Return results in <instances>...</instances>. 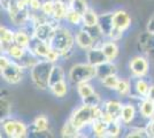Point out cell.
I'll use <instances>...</instances> for the list:
<instances>
[{"label": "cell", "instance_id": "cell-1", "mask_svg": "<svg viewBox=\"0 0 154 138\" xmlns=\"http://www.w3.org/2000/svg\"><path fill=\"white\" fill-rule=\"evenodd\" d=\"M76 44L75 35L71 32L70 29L63 26H59L52 37L50 45L52 48L60 52L61 58L69 57L72 53V48Z\"/></svg>", "mask_w": 154, "mask_h": 138}, {"label": "cell", "instance_id": "cell-2", "mask_svg": "<svg viewBox=\"0 0 154 138\" xmlns=\"http://www.w3.org/2000/svg\"><path fill=\"white\" fill-rule=\"evenodd\" d=\"M101 114H103V106L91 107V106L82 104L71 113L69 120L77 129L82 131L84 128L90 127L94 120L100 118Z\"/></svg>", "mask_w": 154, "mask_h": 138}, {"label": "cell", "instance_id": "cell-3", "mask_svg": "<svg viewBox=\"0 0 154 138\" xmlns=\"http://www.w3.org/2000/svg\"><path fill=\"white\" fill-rule=\"evenodd\" d=\"M53 68V63L47 60H39L30 69V79L35 87L45 91L50 89V75Z\"/></svg>", "mask_w": 154, "mask_h": 138}, {"label": "cell", "instance_id": "cell-4", "mask_svg": "<svg viewBox=\"0 0 154 138\" xmlns=\"http://www.w3.org/2000/svg\"><path fill=\"white\" fill-rule=\"evenodd\" d=\"M97 76L96 67L85 62V63H76L70 68L68 74V79L72 84H79L82 82H90Z\"/></svg>", "mask_w": 154, "mask_h": 138}, {"label": "cell", "instance_id": "cell-5", "mask_svg": "<svg viewBox=\"0 0 154 138\" xmlns=\"http://www.w3.org/2000/svg\"><path fill=\"white\" fill-rule=\"evenodd\" d=\"M113 23L114 28L109 35L108 39L112 40H120L123 37L124 31H127L130 26H131V17L123 9H117L113 12Z\"/></svg>", "mask_w": 154, "mask_h": 138}, {"label": "cell", "instance_id": "cell-6", "mask_svg": "<svg viewBox=\"0 0 154 138\" xmlns=\"http://www.w3.org/2000/svg\"><path fill=\"white\" fill-rule=\"evenodd\" d=\"M2 130L7 137L11 138H24L28 136L29 129L24 122L16 118H5L1 122Z\"/></svg>", "mask_w": 154, "mask_h": 138}, {"label": "cell", "instance_id": "cell-7", "mask_svg": "<svg viewBox=\"0 0 154 138\" xmlns=\"http://www.w3.org/2000/svg\"><path fill=\"white\" fill-rule=\"evenodd\" d=\"M23 70L24 68L17 61L11 60V62L1 69V77L8 84H19L23 78Z\"/></svg>", "mask_w": 154, "mask_h": 138}, {"label": "cell", "instance_id": "cell-8", "mask_svg": "<svg viewBox=\"0 0 154 138\" xmlns=\"http://www.w3.org/2000/svg\"><path fill=\"white\" fill-rule=\"evenodd\" d=\"M60 26V22L50 19L48 21H46L44 23H40L35 26V30H33V37L38 38L39 40H43L50 44L53 35L55 32L57 28Z\"/></svg>", "mask_w": 154, "mask_h": 138}, {"label": "cell", "instance_id": "cell-9", "mask_svg": "<svg viewBox=\"0 0 154 138\" xmlns=\"http://www.w3.org/2000/svg\"><path fill=\"white\" fill-rule=\"evenodd\" d=\"M129 69L132 75V77H145L149 70V65L145 57L136 55L129 62Z\"/></svg>", "mask_w": 154, "mask_h": 138}, {"label": "cell", "instance_id": "cell-10", "mask_svg": "<svg viewBox=\"0 0 154 138\" xmlns=\"http://www.w3.org/2000/svg\"><path fill=\"white\" fill-rule=\"evenodd\" d=\"M28 50L31 51L38 59L44 60L47 57L48 52L51 51V45L48 43L43 41V40H39L38 38H36V37L32 36L31 43H30Z\"/></svg>", "mask_w": 154, "mask_h": 138}, {"label": "cell", "instance_id": "cell-11", "mask_svg": "<svg viewBox=\"0 0 154 138\" xmlns=\"http://www.w3.org/2000/svg\"><path fill=\"white\" fill-rule=\"evenodd\" d=\"M75 40H76V45L79 48L85 50V51L90 50L91 47L96 45V41L93 39V37L84 26L77 30V32L75 33Z\"/></svg>", "mask_w": 154, "mask_h": 138}, {"label": "cell", "instance_id": "cell-12", "mask_svg": "<svg viewBox=\"0 0 154 138\" xmlns=\"http://www.w3.org/2000/svg\"><path fill=\"white\" fill-rule=\"evenodd\" d=\"M122 103L119 100H108L105 101L103 106V109L105 114L108 116L110 120L114 121H120V116H121V111H122Z\"/></svg>", "mask_w": 154, "mask_h": 138}, {"label": "cell", "instance_id": "cell-13", "mask_svg": "<svg viewBox=\"0 0 154 138\" xmlns=\"http://www.w3.org/2000/svg\"><path fill=\"white\" fill-rule=\"evenodd\" d=\"M139 47L143 52L146 55L154 58V33L146 31L145 33H143L141 36H139Z\"/></svg>", "mask_w": 154, "mask_h": 138}, {"label": "cell", "instance_id": "cell-14", "mask_svg": "<svg viewBox=\"0 0 154 138\" xmlns=\"http://www.w3.org/2000/svg\"><path fill=\"white\" fill-rule=\"evenodd\" d=\"M106 61H108V60L106 58V55L103 54L100 46H93L90 50L86 51V62L92 66L97 67Z\"/></svg>", "mask_w": 154, "mask_h": 138}, {"label": "cell", "instance_id": "cell-15", "mask_svg": "<svg viewBox=\"0 0 154 138\" xmlns=\"http://www.w3.org/2000/svg\"><path fill=\"white\" fill-rule=\"evenodd\" d=\"M98 26L101 30L103 37L108 38L113 28H114V23H113V13H105L99 15V22H98Z\"/></svg>", "mask_w": 154, "mask_h": 138}, {"label": "cell", "instance_id": "cell-16", "mask_svg": "<svg viewBox=\"0 0 154 138\" xmlns=\"http://www.w3.org/2000/svg\"><path fill=\"white\" fill-rule=\"evenodd\" d=\"M100 47H101L103 54L106 55V58H107L108 61H115L116 58L119 57L120 48H119V45L116 44L115 40H106V41H103V44H101Z\"/></svg>", "mask_w": 154, "mask_h": 138}, {"label": "cell", "instance_id": "cell-17", "mask_svg": "<svg viewBox=\"0 0 154 138\" xmlns=\"http://www.w3.org/2000/svg\"><path fill=\"white\" fill-rule=\"evenodd\" d=\"M32 33H30L24 28H17L14 32V43L22 46L24 48H29V45L31 43Z\"/></svg>", "mask_w": 154, "mask_h": 138}, {"label": "cell", "instance_id": "cell-18", "mask_svg": "<svg viewBox=\"0 0 154 138\" xmlns=\"http://www.w3.org/2000/svg\"><path fill=\"white\" fill-rule=\"evenodd\" d=\"M137 115V109L134 104H124L121 111V116H120V121L121 123L124 125H129L134 122Z\"/></svg>", "mask_w": 154, "mask_h": 138}, {"label": "cell", "instance_id": "cell-19", "mask_svg": "<svg viewBox=\"0 0 154 138\" xmlns=\"http://www.w3.org/2000/svg\"><path fill=\"white\" fill-rule=\"evenodd\" d=\"M138 111L141 118L151 120L154 118V101L148 98H141L138 104Z\"/></svg>", "mask_w": 154, "mask_h": 138}, {"label": "cell", "instance_id": "cell-20", "mask_svg": "<svg viewBox=\"0 0 154 138\" xmlns=\"http://www.w3.org/2000/svg\"><path fill=\"white\" fill-rule=\"evenodd\" d=\"M14 32L12 29L2 26L0 28V43H1V52L5 53L8 47L14 43Z\"/></svg>", "mask_w": 154, "mask_h": 138}, {"label": "cell", "instance_id": "cell-21", "mask_svg": "<svg viewBox=\"0 0 154 138\" xmlns=\"http://www.w3.org/2000/svg\"><path fill=\"white\" fill-rule=\"evenodd\" d=\"M96 72H97L96 78L103 79L106 76H108V75L116 74L117 72V67L115 66L114 61H106V62H103V63L96 67Z\"/></svg>", "mask_w": 154, "mask_h": 138}, {"label": "cell", "instance_id": "cell-22", "mask_svg": "<svg viewBox=\"0 0 154 138\" xmlns=\"http://www.w3.org/2000/svg\"><path fill=\"white\" fill-rule=\"evenodd\" d=\"M134 90H135V96L139 98H146L147 93L149 91V83L144 77H136L135 83H134Z\"/></svg>", "mask_w": 154, "mask_h": 138}, {"label": "cell", "instance_id": "cell-23", "mask_svg": "<svg viewBox=\"0 0 154 138\" xmlns=\"http://www.w3.org/2000/svg\"><path fill=\"white\" fill-rule=\"evenodd\" d=\"M90 128L92 133L96 137H106V135H107V128H108V122H106L103 118H99L92 122Z\"/></svg>", "mask_w": 154, "mask_h": 138}, {"label": "cell", "instance_id": "cell-24", "mask_svg": "<svg viewBox=\"0 0 154 138\" xmlns=\"http://www.w3.org/2000/svg\"><path fill=\"white\" fill-rule=\"evenodd\" d=\"M26 51H28V48H24V47H22V46L13 43L12 45L8 47V50L5 52V54H7L14 61H20V60L26 55Z\"/></svg>", "mask_w": 154, "mask_h": 138}, {"label": "cell", "instance_id": "cell-25", "mask_svg": "<svg viewBox=\"0 0 154 138\" xmlns=\"http://www.w3.org/2000/svg\"><path fill=\"white\" fill-rule=\"evenodd\" d=\"M82 131L79 129H77L75 125L71 123L70 120H67L64 122V124L61 128V136L67 138H75L79 137Z\"/></svg>", "mask_w": 154, "mask_h": 138}, {"label": "cell", "instance_id": "cell-26", "mask_svg": "<svg viewBox=\"0 0 154 138\" xmlns=\"http://www.w3.org/2000/svg\"><path fill=\"white\" fill-rule=\"evenodd\" d=\"M99 22V15L93 11L89 8L85 13L83 14V22H82V26L84 28H92V26H98Z\"/></svg>", "mask_w": 154, "mask_h": 138}, {"label": "cell", "instance_id": "cell-27", "mask_svg": "<svg viewBox=\"0 0 154 138\" xmlns=\"http://www.w3.org/2000/svg\"><path fill=\"white\" fill-rule=\"evenodd\" d=\"M68 8H69V7L67 6L66 4H63L62 1H60V0H54V13H53L52 19L58 21V22L63 21L64 17H66V14H67Z\"/></svg>", "mask_w": 154, "mask_h": 138}, {"label": "cell", "instance_id": "cell-28", "mask_svg": "<svg viewBox=\"0 0 154 138\" xmlns=\"http://www.w3.org/2000/svg\"><path fill=\"white\" fill-rule=\"evenodd\" d=\"M48 127H50V121H48V118H46L45 115H39V116H37V118L33 120V123H32L33 131L37 132V133L47 132Z\"/></svg>", "mask_w": 154, "mask_h": 138}, {"label": "cell", "instance_id": "cell-29", "mask_svg": "<svg viewBox=\"0 0 154 138\" xmlns=\"http://www.w3.org/2000/svg\"><path fill=\"white\" fill-rule=\"evenodd\" d=\"M64 21L72 26H82V22H83V15L69 7L67 11V14H66Z\"/></svg>", "mask_w": 154, "mask_h": 138}, {"label": "cell", "instance_id": "cell-30", "mask_svg": "<svg viewBox=\"0 0 154 138\" xmlns=\"http://www.w3.org/2000/svg\"><path fill=\"white\" fill-rule=\"evenodd\" d=\"M48 90L51 91V93L54 97L64 98L67 96V93H68V84H67V82L64 79V81H61V82H58V83L51 85Z\"/></svg>", "mask_w": 154, "mask_h": 138}, {"label": "cell", "instance_id": "cell-31", "mask_svg": "<svg viewBox=\"0 0 154 138\" xmlns=\"http://www.w3.org/2000/svg\"><path fill=\"white\" fill-rule=\"evenodd\" d=\"M61 81H64V70L63 68L60 66V65H53V68L51 70V75H50V86L58 83V82H61Z\"/></svg>", "mask_w": 154, "mask_h": 138}, {"label": "cell", "instance_id": "cell-32", "mask_svg": "<svg viewBox=\"0 0 154 138\" xmlns=\"http://www.w3.org/2000/svg\"><path fill=\"white\" fill-rule=\"evenodd\" d=\"M76 87H77V93L81 97V99L86 98V97H89L92 93L96 92L94 87L91 85L90 82H82V83L77 84Z\"/></svg>", "mask_w": 154, "mask_h": 138}, {"label": "cell", "instance_id": "cell-33", "mask_svg": "<svg viewBox=\"0 0 154 138\" xmlns=\"http://www.w3.org/2000/svg\"><path fill=\"white\" fill-rule=\"evenodd\" d=\"M115 91L121 97H130L131 96V82L129 79L120 78V82L117 84Z\"/></svg>", "mask_w": 154, "mask_h": 138}, {"label": "cell", "instance_id": "cell-34", "mask_svg": "<svg viewBox=\"0 0 154 138\" xmlns=\"http://www.w3.org/2000/svg\"><path fill=\"white\" fill-rule=\"evenodd\" d=\"M100 82H101V84H103L106 89H108V90H114V91H115L116 87H117V84H119V82H120V78H119V76H117L116 74H112V75L106 76L105 78L100 79Z\"/></svg>", "mask_w": 154, "mask_h": 138}, {"label": "cell", "instance_id": "cell-35", "mask_svg": "<svg viewBox=\"0 0 154 138\" xmlns=\"http://www.w3.org/2000/svg\"><path fill=\"white\" fill-rule=\"evenodd\" d=\"M121 129H122V123L121 121H113L109 122L108 128H107V135L106 137H117L121 133Z\"/></svg>", "mask_w": 154, "mask_h": 138}, {"label": "cell", "instance_id": "cell-36", "mask_svg": "<svg viewBox=\"0 0 154 138\" xmlns=\"http://www.w3.org/2000/svg\"><path fill=\"white\" fill-rule=\"evenodd\" d=\"M69 7L72 8L74 11L78 12L79 14H82V15L89 9V5H88L86 0H71Z\"/></svg>", "mask_w": 154, "mask_h": 138}, {"label": "cell", "instance_id": "cell-37", "mask_svg": "<svg viewBox=\"0 0 154 138\" xmlns=\"http://www.w3.org/2000/svg\"><path fill=\"white\" fill-rule=\"evenodd\" d=\"M101 98H100V96L94 92V93H92L91 96L89 97H86V98L82 99V104L84 105H88V106H91V107H97V106H100L101 105Z\"/></svg>", "mask_w": 154, "mask_h": 138}, {"label": "cell", "instance_id": "cell-38", "mask_svg": "<svg viewBox=\"0 0 154 138\" xmlns=\"http://www.w3.org/2000/svg\"><path fill=\"white\" fill-rule=\"evenodd\" d=\"M40 13H43L45 16L52 19L53 13H54V0H45V1H43Z\"/></svg>", "mask_w": 154, "mask_h": 138}, {"label": "cell", "instance_id": "cell-39", "mask_svg": "<svg viewBox=\"0 0 154 138\" xmlns=\"http://www.w3.org/2000/svg\"><path fill=\"white\" fill-rule=\"evenodd\" d=\"M125 136H127L128 138H130V137H141V138H143V137H148L147 131H146L145 127H144V128H140V127H135V128H131Z\"/></svg>", "mask_w": 154, "mask_h": 138}, {"label": "cell", "instance_id": "cell-40", "mask_svg": "<svg viewBox=\"0 0 154 138\" xmlns=\"http://www.w3.org/2000/svg\"><path fill=\"white\" fill-rule=\"evenodd\" d=\"M0 104H1V116L4 118H8V114L11 112V104H9V101L1 97Z\"/></svg>", "mask_w": 154, "mask_h": 138}, {"label": "cell", "instance_id": "cell-41", "mask_svg": "<svg viewBox=\"0 0 154 138\" xmlns=\"http://www.w3.org/2000/svg\"><path fill=\"white\" fill-rule=\"evenodd\" d=\"M61 58V54H60V52H58L57 50H54V48H52L51 47V51L48 52V54H47V57H46L44 60H47V61H50V62H52L53 65L58 61L59 59Z\"/></svg>", "mask_w": 154, "mask_h": 138}, {"label": "cell", "instance_id": "cell-42", "mask_svg": "<svg viewBox=\"0 0 154 138\" xmlns=\"http://www.w3.org/2000/svg\"><path fill=\"white\" fill-rule=\"evenodd\" d=\"M145 129H146V131H147L148 137L154 138V118H151V120H148V122L146 123V125H145Z\"/></svg>", "mask_w": 154, "mask_h": 138}, {"label": "cell", "instance_id": "cell-43", "mask_svg": "<svg viewBox=\"0 0 154 138\" xmlns=\"http://www.w3.org/2000/svg\"><path fill=\"white\" fill-rule=\"evenodd\" d=\"M147 31L154 33V15L151 17V20L148 21L147 23Z\"/></svg>", "mask_w": 154, "mask_h": 138}, {"label": "cell", "instance_id": "cell-44", "mask_svg": "<svg viewBox=\"0 0 154 138\" xmlns=\"http://www.w3.org/2000/svg\"><path fill=\"white\" fill-rule=\"evenodd\" d=\"M146 98L151 99L152 101H154V84L153 85H151V87H149V91H148L147 97H146Z\"/></svg>", "mask_w": 154, "mask_h": 138}, {"label": "cell", "instance_id": "cell-45", "mask_svg": "<svg viewBox=\"0 0 154 138\" xmlns=\"http://www.w3.org/2000/svg\"><path fill=\"white\" fill-rule=\"evenodd\" d=\"M60 1H62V2H63V4H66V5H67V6H68V7L70 6L71 0H60Z\"/></svg>", "mask_w": 154, "mask_h": 138}, {"label": "cell", "instance_id": "cell-46", "mask_svg": "<svg viewBox=\"0 0 154 138\" xmlns=\"http://www.w3.org/2000/svg\"><path fill=\"white\" fill-rule=\"evenodd\" d=\"M42 1H45V0H42Z\"/></svg>", "mask_w": 154, "mask_h": 138}]
</instances>
